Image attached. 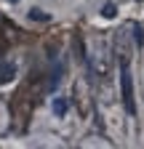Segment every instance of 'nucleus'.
Segmentation results:
<instances>
[{"label": "nucleus", "mask_w": 144, "mask_h": 149, "mask_svg": "<svg viewBox=\"0 0 144 149\" xmlns=\"http://www.w3.org/2000/svg\"><path fill=\"white\" fill-rule=\"evenodd\" d=\"M120 96H123V107L128 115H136V99H134V77L128 61H120Z\"/></svg>", "instance_id": "nucleus-1"}, {"label": "nucleus", "mask_w": 144, "mask_h": 149, "mask_svg": "<svg viewBox=\"0 0 144 149\" xmlns=\"http://www.w3.org/2000/svg\"><path fill=\"white\" fill-rule=\"evenodd\" d=\"M72 104L78 107V112H80L83 117L91 112V107H94V93H91V85L85 83V77H80L78 85L72 88Z\"/></svg>", "instance_id": "nucleus-2"}, {"label": "nucleus", "mask_w": 144, "mask_h": 149, "mask_svg": "<svg viewBox=\"0 0 144 149\" xmlns=\"http://www.w3.org/2000/svg\"><path fill=\"white\" fill-rule=\"evenodd\" d=\"M13 74H16V67L11 61H0V85H6L13 80Z\"/></svg>", "instance_id": "nucleus-3"}, {"label": "nucleus", "mask_w": 144, "mask_h": 149, "mask_svg": "<svg viewBox=\"0 0 144 149\" xmlns=\"http://www.w3.org/2000/svg\"><path fill=\"white\" fill-rule=\"evenodd\" d=\"M134 43H136V48H141V45H144V29H141L139 24L134 27Z\"/></svg>", "instance_id": "nucleus-4"}, {"label": "nucleus", "mask_w": 144, "mask_h": 149, "mask_svg": "<svg viewBox=\"0 0 144 149\" xmlns=\"http://www.w3.org/2000/svg\"><path fill=\"white\" fill-rule=\"evenodd\" d=\"M53 112H56V115L62 117L64 112H67V101H64V99H56V101H53Z\"/></svg>", "instance_id": "nucleus-5"}, {"label": "nucleus", "mask_w": 144, "mask_h": 149, "mask_svg": "<svg viewBox=\"0 0 144 149\" xmlns=\"http://www.w3.org/2000/svg\"><path fill=\"white\" fill-rule=\"evenodd\" d=\"M115 13H117V8H115L112 3H104V6H101V16H107V19H112Z\"/></svg>", "instance_id": "nucleus-6"}, {"label": "nucleus", "mask_w": 144, "mask_h": 149, "mask_svg": "<svg viewBox=\"0 0 144 149\" xmlns=\"http://www.w3.org/2000/svg\"><path fill=\"white\" fill-rule=\"evenodd\" d=\"M6 48H8V40H6V37H3V29H0V56H3V53H6Z\"/></svg>", "instance_id": "nucleus-7"}, {"label": "nucleus", "mask_w": 144, "mask_h": 149, "mask_svg": "<svg viewBox=\"0 0 144 149\" xmlns=\"http://www.w3.org/2000/svg\"><path fill=\"white\" fill-rule=\"evenodd\" d=\"M29 16H32V19H45V22H48V16L40 13V11H29Z\"/></svg>", "instance_id": "nucleus-8"}, {"label": "nucleus", "mask_w": 144, "mask_h": 149, "mask_svg": "<svg viewBox=\"0 0 144 149\" xmlns=\"http://www.w3.org/2000/svg\"><path fill=\"white\" fill-rule=\"evenodd\" d=\"M8 3H19V0H8Z\"/></svg>", "instance_id": "nucleus-9"}]
</instances>
